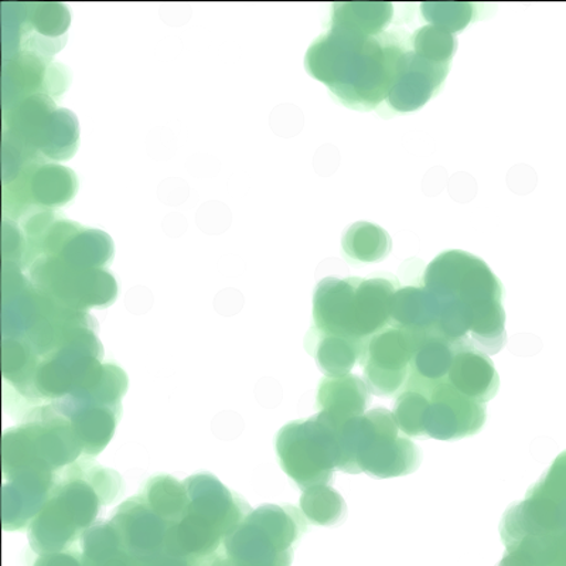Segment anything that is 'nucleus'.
I'll return each mask as SVG.
<instances>
[{
	"mask_svg": "<svg viewBox=\"0 0 566 566\" xmlns=\"http://www.w3.org/2000/svg\"><path fill=\"white\" fill-rule=\"evenodd\" d=\"M367 343L352 340V338L327 335L312 327L307 333L305 347L315 358L317 367L327 377H342L350 374L357 364H360L364 348Z\"/></svg>",
	"mask_w": 566,
	"mask_h": 566,
	"instance_id": "6ab92c4d",
	"label": "nucleus"
},
{
	"mask_svg": "<svg viewBox=\"0 0 566 566\" xmlns=\"http://www.w3.org/2000/svg\"><path fill=\"white\" fill-rule=\"evenodd\" d=\"M427 337L418 332L387 326L367 342L360 366L364 381L378 397H398L406 391L413 357Z\"/></svg>",
	"mask_w": 566,
	"mask_h": 566,
	"instance_id": "f8f14e48",
	"label": "nucleus"
},
{
	"mask_svg": "<svg viewBox=\"0 0 566 566\" xmlns=\"http://www.w3.org/2000/svg\"><path fill=\"white\" fill-rule=\"evenodd\" d=\"M83 454L69 419L52 403L32 409L22 424L3 434V474L24 470L59 474Z\"/></svg>",
	"mask_w": 566,
	"mask_h": 566,
	"instance_id": "423d86ee",
	"label": "nucleus"
},
{
	"mask_svg": "<svg viewBox=\"0 0 566 566\" xmlns=\"http://www.w3.org/2000/svg\"><path fill=\"white\" fill-rule=\"evenodd\" d=\"M343 252L352 262L382 261L391 251V237L381 227L360 221L343 235Z\"/></svg>",
	"mask_w": 566,
	"mask_h": 566,
	"instance_id": "5701e85b",
	"label": "nucleus"
},
{
	"mask_svg": "<svg viewBox=\"0 0 566 566\" xmlns=\"http://www.w3.org/2000/svg\"><path fill=\"white\" fill-rule=\"evenodd\" d=\"M451 64H434L413 52L412 44L401 54L397 74L389 90L387 105L398 114L422 108L438 94L449 74Z\"/></svg>",
	"mask_w": 566,
	"mask_h": 566,
	"instance_id": "2eb2a0df",
	"label": "nucleus"
},
{
	"mask_svg": "<svg viewBox=\"0 0 566 566\" xmlns=\"http://www.w3.org/2000/svg\"><path fill=\"white\" fill-rule=\"evenodd\" d=\"M88 459L77 460L59 474L48 503L30 524L35 548H63L93 525L104 505L118 497V474Z\"/></svg>",
	"mask_w": 566,
	"mask_h": 566,
	"instance_id": "7ed1b4c3",
	"label": "nucleus"
},
{
	"mask_svg": "<svg viewBox=\"0 0 566 566\" xmlns=\"http://www.w3.org/2000/svg\"><path fill=\"white\" fill-rule=\"evenodd\" d=\"M140 495L155 513L170 524L180 522L189 502L185 483L181 484L170 476L149 480Z\"/></svg>",
	"mask_w": 566,
	"mask_h": 566,
	"instance_id": "b1692460",
	"label": "nucleus"
},
{
	"mask_svg": "<svg viewBox=\"0 0 566 566\" xmlns=\"http://www.w3.org/2000/svg\"><path fill=\"white\" fill-rule=\"evenodd\" d=\"M59 474L30 470L3 474L4 530H22L32 524L48 503Z\"/></svg>",
	"mask_w": 566,
	"mask_h": 566,
	"instance_id": "dca6fc26",
	"label": "nucleus"
},
{
	"mask_svg": "<svg viewBox=\"0 0 566 566\" xmlns=\"http://www.w3.org/2000/svg\"><path fill=\"white\" fill-rule=\"evenodd\" d=\"M392 18V3H335L331 23L342 24L368 35H378L386 32Z\"/></svg>",
	"mask_w": 566,
	"mask_h": 566,
	"instance_id": "4be33fe9",
	"label": "nucleus"
},
{
	"mask_svg": "<svg viewBox=\"0 0 566 566\" xmlns=\"http://www.w3.org/2000/svg\"><path fill=\"white\" fill-rule=\"evenodd\" d=\"M422 286L432 310L431 336L490 356L502 350L507 342L503 285L482 258L442 252L424 270Z\"/></svg>",
	"mask_w": 566,
	"mask_h": 566,
	"instance_id": "f257e3e1",
	"label": "nucleus"
},
{
	"mask_svg": "<svg viewBox=\"0 0 566 566\" xmlns=\"http://www.w3.org/2000/svg\"><path fill=\"white\" fill-rule=\"evenodd\" d=\"M128 377L115 364L101 363L67 396L50 402L69 419L84 457H97L113 439L123 412Z\"/></svg>",
	"mask_w": 566,
	"mask_h": 566,
	"instance_id": "0eeeda50",
	"label": "nucleus"
},
{
	"mask_svg": "<svg viewBox=\"0 0 566 566\" xmlns=\"http://www.w3.org/2000/svg\"><path fill=\"white\" fill-rule=\"evenodd\" d=\"M13 205L28 210L53 211L70 203L77 193V176L57 164H29L23 166L18 179L12 180Z\"/></svg>",
	"mask_w": 566,
	"mask_h": 566,
	"instance_id": "4468645a",
	"label": "nucleus"
},
{
	"mask_svg": "<svg viewBox=\"0 0 566 566\" xmlns=\"http://www.w3.org/2000/svg\"><path fill=\"white\" fill-rule=\"evenodd\" d=\"M185 486L189 495L186 512L168 533L174 547L212 548L222 535L231 534L251 513L244 500L232 494L212 474H196L186 480Z\"/></svg>",
	"mask_w": 566,
	"mask_h": 566,
	"instance_id": "1a4fd4ad",
	"label": "nucleus"
},
{
	"mask_svg": "<svg viewBox=\"0 0 566 566\" xmlns=\"http://www.w3.org/2000/svg\"><path fill=\"white\" fill-rule=\"evenodd\" d=\"M447 381L463 396L484 406L492 401L500 387L492 358L470 347L457 348Z\"/></svg>",
	"mask_w": 566,
	"mask_h": 566,
	"instance_id": "f3484780",
	"label": "nucleus"
},
{
	"mask_svg": "<svg viewBox=\"0 0 566 566\" xmlns=\"http://www.w3.org/2000/svg\"><path fill=\"white\" fill-rule=\"evenodd\" d=\"M29 282L59 305L87 312L113 305L118 283L104 268H78L54 256H39L29 265Z\"/></svg>",
	"mask_w": 566,
	"mask_h": 566,
	"instance_id": "9b49d317",
	"label": "nucleus"
},
{
	"mask_svg": "<svg viewBox=\"0 0 566 566\" xmlns=\"http://www.w3.org/2000/svg\"><path fill=\"white\" fill-rule=\"evenodd\" d=\"M342 472L366 473L374 479L407 476L417 472L422 454L399 429L392 412L376 408L338 429Z\"/></svg>",
	"mask_w": 566,
	"mask_h": 566,
	"instance_id": "39448f33",
	"label": "nucleus"
},
{
	"mask_svg": "<svg viewBox=\"0 0 566 566\" xmlns=\"http://www.w3.org/2000/svg\"><path fill=\"white\" fill-rule=\"evenodd\" d=\"M457 347L438 336H427L413 357L411 376L406 391H417L427 396L437 384L447 381Z\"/></svg>",
	"mask_w": 566,
	"mask_h": 566,
	"instance_id": "aec40b11",
	"label": "nucleus"
},
{
	"mask_svg": "<svg viewBox=\"0 0 566 566\" xmlns=\"http://www.w3.org/2000/svg\"><path fill=\"white\" fill-rule=\"evenodd\" d=\"M429 399L421 392L403 391L394 402L392 416L403 433L409 438L427 439V412Z\"/></svg>",
	"mask_w": 566,
	"mask_h": 566,
	"instance_id": "bb28decb",
	"label": "nucleus"
},
{
	"mask_svg": "<svg viewBox=\"0 0 566 566\" xmlns=\"http://www.w3.org/2000/svg\"><path fill=\"white\" fill-rule=\"evenodd\" d=\"M398 290V282L389 277H326L317 283L313 296V327L367 343L391 323Z\"/></svg>",
	"mask_w": 566,
	"mask_h": 566,
	"instance_id": "20e7f679",
	"label": "nucleus"
},
{
	"mask_svg": "<svg viewBox=\"0 0 566 566\" xmlns=\"http://www.w3.org/2000/svg\"><path fill=\"white\" fill-rule=\"evenodd\" d=\"M302 514L307 522L335 527L347 517L345 499L328 484L305 490L301 497Z\"/></svg>",
	"mask_w": 566,
	"mask_h": 566,
	"instance_id": "393cba45",
	"label": "nucleus"
},
{
	"mask_svg": "<svg viewBox=\"0 0 566 566\" xmlns=\"http://www.w3.org/2000/svg\"><path fill=\"white\" fill-rule=\"evenodd\" d=\"M427 437L438 441H459L482 431L486 422V406L473 401L448 381L437 384L427 394Z\"/></svg>",
	"mask_w": 566,
	"mask_h": 566,
	"instance_id": "ddd939ff",
	"label": "nucleus"
},
{
	"mask_svg": "<svg viewBox=\"0 0 566 566\" xmlns=\"http://www.w3.org/2000/svg\"><path fill=\"white\" fill-rule=\"evenodd\" d=\"M8 120L12 148L23 156L24 165L69 160L78 149L77 116L59 108L48 94L27 95L14 104Z\"/></svg>",
	"mask_w": 566,
	"mask_h": 566,
	"instance_id": "6e6552de",
	"label": "nucleus"
},
{
	"mask_svg": "<svg viewBox=\"0 0 566 566\" xmlns=\"http://www.w3.org/2000/svg\"><path fill=\"white\" fill-rule=\"evenodd\" d=\"M276 453L283 472L303 492L331 484L340 467L338 428L323 412L287 423L277 433Z\"/></svg>",
	"mask_w": 566,
	"mask_h": 566,
	"instance_id": "9d476101",
	"label": "nucleus"
},
{
	"mask_svg": "<svg viewBox=\"0 0 566 566\" xmlns=\"http://www.w3.org/2000/svg\"><path fill=\"white\" fill-rule=\"evenodd\" d=\"M30 10L27 20V34L29 35V49L42 50V52L55 53L63 48L65 32L70 28V13L62 3H34L29 4Z\"/></svg>",
	"mask_w": 566,
	"mask_h": 566,
	"instance_id": "412c9836",
	"label": "nucleus"
},
{
	"mask_svg": "<svg viewBox=\"0 0 566 566\" xmlns=\"http://www.w3.org/2000/svg\"><path fill=\"white\" fill-rule=\"evenodd\" d=\"M411 42L412 50L419 57L434 64H451L458 49V40L452 33L432 24L419 28Z\"/></svg>",
	"mask_w": 566,
	"mask_h": 566,
	"instance_id": "a878e982",
	"label": "nucleus"
},
{
	"mask_svg": "<svg viewBox=\"0 0 566 566\" xmlns=\"http://www.w3.org/2000/svg\"><path fill=\"white\" fill-rule=\"evenodd\" d=\"M371 403V391L367 382L354 374L342 377H326L318 384V412L340 429L343 423L361 417Z\"/></svg>",
	"mask_w": 566,
	"mask_h": 566,
	"instance_id": "a211bd4d",
	"label": "nucleus"
},
{
	"mask_svg": "<svg viewBox=\"0 0 566 566\" xmlns=\"http://www.w3.org/2000/svg\"><path fill=\"white\" fill-rule=\"evenodd\" d=\"M474 8L476 4L468 2H427L421 4V13L432 27L454 34L469 27L476 13Z\"/></svg>",
	"mask_w": 566,
	"mask_h": 566,
	"instance_id": "cd10ccee",
	"label": "nucleus"
},
{
	"mask_svg": "<svg viewBox=\"0 0 566 566\" xmlns=\"http://www.w3.org/2000/svg\"><path fill=\"white\" fill-rule=\"evenodd\" d=\"M406 34L368 35L328 23L307 50L305 67L338 103L357 111H373L386 103L401 54L411 48Z\"/></svg>",
	"mask_w": 566,
	"mask_h": 566,
	"instance_id": "f03ea898",
	"label": "nucleus"
}]
</instances>
